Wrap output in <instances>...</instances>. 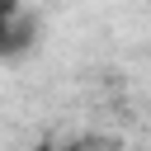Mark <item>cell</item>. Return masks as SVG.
Segmentation results:
<instances>
[{
  "label": "cell",
  "instance_id": "7a4b0ae2",
  "mask_svg": "<svg viewBox=\"0 0 151 151\" xmlns=\"http://www.w3.org/2000/svg\"><path fill=\"white\" fill-rule=\"evenodd\" d=\"M61 151H123L118 142H109V137H76L71 146H61Z\"/></svg>",
  "mask_w": 151,
  "mask_h": 151
},
{
  "label": "cell",
  "instance_id": "3957f363",
  "mask_svg": "<svg viewBox=\"0 0 151 151\" xmlns=\"http://www.w3.org/2000/svg\"><path fill=\"white\" fill-rule=\"evenodd\" d=\"M28 151H57V146H52V142H38V146H28Z\"/></svg>",
  "mask_w": 151,
  "mask_h": 151
},
{
  "label": "cell",
  "instance_id": "6da1fadb",
  "mask_svg": "<svg viewBox=\"0 0 151 151\" xmlns=\"http://www.w3.org/2000/svg\"><path fill=\"white\" fill-rule=\"evenodd\" d=\"M38 42V14L24 0H0V61L24 57Z\"/></svg>",
  "mask_w": 151,
  "mask_h": 151
}]
</instances>
